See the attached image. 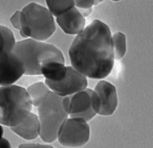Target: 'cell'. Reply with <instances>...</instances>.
Instances as JSON below:
<instances>
[{"instance_id": "5b68a950", "label": "cell", "mask_w": 153, "mask_h": 148, "mask_svg": "<svg viewBox=\"0 0 153 148\" xmlns=\"http://www.w3.org/2000/svg\"><path fill=\"white\" fill-rule=\"evenodd\" d=\"M20 35L38 41H47L56 29L54 17L44 6L31 3L21 11Z\"/></svg>"}, {"instance_id": "30bf717a", "label": "cell", "mask_w": 153, "mask_h": 148, "mask_svg": "<svg viewBox=\"0 0 153 148\" xmlns=\"http://www.w3.org/2000/svg\"><path fill=\"white\" fill-rule=\"evenodd\" d=\"M94 90L97 94L100 103L98 114L108 116L114 114L118 105L116 87L107 81L101 80Z\"/></svg>"}, {"instance_id": "5bb4252c", "label": "cell", "mask_w": 153, "mask_h": 148, "mask_svg": "<svg viewBox=\"0 0 153 148\" xmlns=\"http://www.w3.org/2000/svg\"><path fill=\"white\" fill-rule=\"evenodd\" d=\"M33 106L38 107L47 94L51 92L50 89L43 82H38L30 85L26 89Z\"/></svg>"}, {"instance_id": "277c9868", "label": "cell", "mask_w": 153, "mask_h": 148, "mask_svg": "<svg viewBox=\"0 0 153 148\" xmlns=\"http://www.w3.org/2000/svg\"><path fill=\"white\" fill-rule=\"evenodd\" d=\"M32 101L26 89L16 85L0 87V125H19L32 113Z\"/></svg>"}, {"instance_id": "cb8c5ba5", "label": "cell", "mask_w": 153, "mask_h": 148, "mask_svg": "<svg viewBox=\"0 0 153 148\" xmlns=\"http://www.w3.org/2000/svg\"><path fill=\"white\" fill-rule=\"evenodd\" d=\"M18 148H19V147H18Z\"/></svg>"}, {"instance_id": "52a82bcc", "label": "cell", "mask_w": 153, "mask_h": 148, "mask_svg": "<svg viewBox=\"0 0 153 148\" xmlns=\"http://www.w3.org/2000/svg\"><path fill=\"white\" fill-rule=\"evenodd\" d=\"M69 98V116L70 118L83 119L88 122L98 114L100 103L94 90L86 88Z\"/></svg>"}, {"instance_id": "ba28073f", "label": "cell", "mask_w": 153, "mask_h": 148, "mask_svg": "<svg viewBox=\"0 0 153 148\" xmlns=\"http://www.w3.org/2000/svg\"><path fill=\"white\" fill-rule=\"evenodd\" d=\"M45 83L51 91L62 97L72 95L87 88V77L75 69L71 66H67V74L62 80L52 82L45 80Z\"/></svg>"}, {"instance_id": "3957f363", "label": "cell", "mask_w": 153, "mask_h": 148, "mask_svg": "<svg viewBox=\"0 0 153 148\" xmlns=\"http://www.w3.org/2000/svg\"><path fill=\"white\" fill-rule=\"evenodd\" d=\"M13 52L23 63L25 75H41L42 68L48 62L65 63L64 55L57 47L31 38L16 42Z\"/></svg>"}, {"instance_id": "8992f818", "label": "cell", "mask_w": 153, "mask_h": 148, "mask_svg": "<svg viewBox=\"0 0 153 148\" xmlns=\"http://www.w3.org/2000/svg\"><path fill=\"white\" fill-rule=\"evenodd\" d=\"M90 136L88 122L83 119L70 118L65 120L60 128L57 140L66 148H80L87 144Z\"/></svg>"}, {"instance_id": "4fadbf2b", "label": "cell", "mask_w": 153, "mask_h": 148, "mask_svg": "<svg viewBox=\"0 0 153 148\" xmlns=\"http://www.w3.org/2000/svg\"><path fill=\"white\" fill-rule=\"evenodd\" d=\"M67 74V66L60 62H48L41 69V75L45 77V80L55 83L62 80Z\"/></svg>"}, {"instance_id": "44dd1931", "label": "cell", "mask_w": 153, "mask_h": 148, "mask_svg": "<svg viewBox=\"0 0 153 148\" xmlns=\"http://www.w3.org/2000/svg\"><path fill=\"white\" fill-rule=\"evenodd\" d=\"M0 148H11V144L7 139L3 137L0 141Z\"/></svg>"}, {"instance_id": "ffe728a7", "label": "cell", "mask_w": 153, "mask_h": 148, "mask_svg": "<svg viewBox=\"0 0 153 148\" xmlns=\"http://www.w3.org/2000/svg\"><path fill=\"white\" fill-rule=\"evenodd\" d=\"M18 147L20 148H54L49 144L39 143H24L20 144Z\"/></svg>"}, {"instance_id": "e0dca14e", "label": "cell", "mask_w": 153, "mask_h": 148, "mask_svg": "<svg viewBox=\"0 0 153 148\" xmlns=\"http://www.w3.org/2000/svg\"><path fill=\"white\" fill-rule=\"evenodd\" d=\"M114 60L119 61L125 56L126 50V38L125 34L118 32L112 35Z\"/></svg>"}, {"instance_id": "ac0fdd59", "label": "cell", "mask_w": 153, "mask_h": 148, "mask_svg": "<svg viewBox=\"0 0 153 148\" xmlns=\"http://www.w3.org/2000/svg\"><path fill=\"white\" fill-rule=\"evenodd\" d=\"M75 8L78 10L82 17L86 18L91 14L94 6V0H75Z\"/></svg>"}, {"instance_id": "9c48e42d", "label": "cell", "mask_w": 153, "mask_h": 148, "mask_svg": "<svg viewBox=\"0 0 153 148\" xmlns=\"http://www.w3.org/2000/svg\"><path fill=\"white\" fill-rule=\"evenodd\" d=\"M24 64L13 52L0 55V86L13 85L25 75Z\"/></svg>"}, {"instance_id": "8fae6325", "label": "cell", "mask_w": 153, "mask_h": 148, "mask_svg": "<svg viewBox=\"0 0 153 148\" xmlns=\"http://www.w3.org/2000/svg\"><path fill=\"white\" fill-rule=\"evenodd\" d=\"M56 21L64 33L70 35H77L84 30L86 25V19L75 6L57 17Z\"/></svg>"}, {"instance_id": "9a60e30c", "label": "cell", "mask_w": 153, "mask_h": 148, "mask_svg": "<svg viewBox=\"0 0 153 148\" xmlns=\"http://www.w3.org/2000/svg\"><path fill=\"white\" fill-rule=\"evenodd\" d=\"M16 43L13 33L6 26L0 25V55L13 52Z\"/></svg>"}, {"instance_id": "7c38bea8", "label": "cell", "mask_w": 153, "mask_h": 148, "mask_svg": "<svg viewBox=\"0 0 153 148\" xmlns=\"http://www.w3.org/2000/svg\"><path fill=\"white\" fill-rule=\"evenodd\" d=\"M18 136L27 141L34 140L39 137L40 125L37 114L31 113L19 125L10 128Z\"/></svg>"}, {"instance_id": "6da1fadb", "label": "cell", "mask_w": 153, "mask_h": 148, "mask_svg": "<svg viewBox=\"0 0 153 148\" xmlns=\"http://www.w3.org/2000/svg\"><path fill=\"white\" fill-rule=\"evenodd\" d=\"M68 54L71 66L86 77H107L114 64L111 32L108 26L94 20L76 36Z\"/></svg>"}, {"instance_id": "603a6c76", "label": "cell", "mask_w": 153, "mask_h": 148, "mask_svg": "<svg viewBox=\"0 0 153 148\" xmlns=\"http://www.w3.org/2000/svg\"><path fill=\"white\" fill-rule=\"evenodd\" d=\"M102 2H103V1L102 0H95V1H94V6L97 5Z\"/></svg>"}, {"instance_id": "7a4b0ae2", "label": "cell", "mask_w": 153, "mask_h": 148, "mask_svg": "<svg viewBox=\"0 0 153 148\" xmlns=\"http://www.w3.org/2000/svg\"><path fill=\"white\" fill-rule=\"evenodd\" d=\"M69 103V96L62 97L51 91L38 106L39 137L43 143H51L57 140L60 128L68 118Z\"/></svg>"}, {"instance_id": "d6986e66", "label": "cell", "mask_w": 153, "mask_h": 148, "mask_svg": "<svg viewBox=\"0 0 153 148\" xmlns=\"http://www.w3.org/2000/svg\"><path fill=\"white\" fill-rule=\"evenodd\" d=\"M20 11H17L10 18V22L14 28L20 31L21 29Z\"/></svg>"}, {"instance_id": "7402d4cb", "label": "cell", "mask_w": 153, "mask_h": 148, "mask_svg": "<svg viewBox=\"0 0 153 148\" xmlns=\"http://www.w3.org/2000/svg\"><path fill=\"white\" fill-rule=\"evenodd\" d=\"M3 134H4V129L3 128V126L0 125V141L3 138Z\"/></svg>"}, {"instance_id": "2e32d148", "label": "cell", "mask_w": 153, "mask_h": 148, "mask_svg": "<svg viewBox=\"0 0 153 148\" xmlns=\"http://www.w3.org/2000/svg\"><path fill=\"white\" fill-rule=\"evenodd\" d=\"M46 4L53 17L56 18L64 14L74 7V1H51L47 0Z\"/></svg>"}]
</instances>
